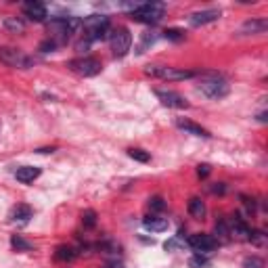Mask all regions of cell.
Segmentation results:
<instances>
[{
	"label": "cell",
	"mask_w": 268,
	"mask_h": 268,
	"mask_svg": "<svg viewBox=\"0 0 268 268\" xmlns=\"http://www.w3.org/2000/svg\"><path fill=\"white\" fill-rule=\"evenodd\" d=\"M197 90L201 92V95H205L207 99H222L229 95V82H226L222 75H218V73H203L201 75V82H199V86Z\"/></svg>",
	"instance_id": "cell-1"
},
{
	"label": "cell",
	"mask_w": 268,
	"mask_h": 268,
	"mask_svg": "<svg viewBox=\"0 0 268 268\" xmlns=\"http://www.w3.org/2000/svg\"><path fill=\"white\" fill-rule=\"evenodd\" d=\"M82 25L80 19H75V17H57L48 23V32L50 36H53V42L59 46V44H65L67 40H69V34H73Z\"/></svg>",
	"instance_id": "cell-2"
},
{
	"label": "cell",
	"mask_w": 268,
	"mask_h": 268,
	"mask_svg": "<svg viewBox=\"0 0 268 268\" xmlns=\"http://www.w3.org/2000/svg\"><path fill=\"white\" fill-rule=\"evenodd\" d=\"M82 28H84V34H86L88 42L103 40L109 34V17H105V15H90V17H86V19L82 21Z\"/></svg>",
	"instance_id": "cell-3"
},
{
	"label": "cell",
	"mask_w": 268,
	"mask_h": 268,
	"mask_svg": "<svg viewBox=\"0 0 268 268\" xmlns=\"http://www.w3.org/2000/svg\"><path fill=\"white\" fill-rule=\"evenodd\" d=\"M147 75H153V78H162L168 82H180V80H191L195 78V71L189 69H178V67H164V65H149L145 69Z\"/></svg>",
	"instance_id": "cell-4"
},
{
	"label": "cell",
	"mask_w": 268,
	"mask_h": 268,
	"mask_svg": "<svg viewBox=\"0 0 268 268\" xmlns=\"http://www.w3.org/2000/svg\"><path fill=\"white\" fill-rule=\"evenodd\" d=\"M0 61L8 67H17V69H30L34 65L32 57H28L23 50H17L11 46H0Z\"/></svg>",
	"instance_id": "cell-5"
},
{
	"label": "cell",
	"mask_w": 268,
	"mask_h": 268,
	"mask_svg": "<svg viewBox=\"0 0 268 268\" xmlns=\"http://www.w3.org/2000/svg\"><path fill=\"white\" fill-rule=\"evenodd\" d=\"M164 4H140L136 8H132L130 11V17L134 21H140V23H149V25H153L157 23L159 19L164 17Z\"/></svg>",
	"instance_id": "cell-6"
},
{
	"label": "cell",
	"mask_w": 268,
	"mask_h": 268,
	"mask_svg": "<svg viewBox=\"0 0 268 268\" xmlns=\"http://www.w3.org/2000/svg\"><path fill=\"white\" fill-rule=\"evenodd\" d=\"M71 71H75L78 75H84V78H90V75H97L100 71V61L95 57H80L73 59V61L67 63Z\"/></svg>",
	"instance_id": "cell-7"
},
{
	"label": "cell",
	"mask_w": 268,
	"mask_h": 268,
	"mask_svg": "<svg viewBox=\"0 0 268 268\" xmlns=\"http://www.w3.org/2000/svg\"><path fill=\"white\" fill-rule=\"evenodd\" d=\"M109 42H111L113 55L115 57H124L130 50V46H132V36H130V32L126 30V28H117V30L111 32Z\"/></svg>",
	"instance_id": "cell-8"
},
{
	"label": "cell",
	"mask_w": 268,
	"mask_h": 268,
	"mask_svg": "<svg viewBox=\"0 0 268 268\" xmlns=\"http://www.w3.org/2000/svg\"><path fill=\"white\" fill-rule=\"evenodd\" d=\"M187 243H189V245L195 249V251H199V254H207V251L216 249V245H218V241L212 237V234H205V233L191 234V237L187 239Z\"/></svg>",
	"instance_id": "cell-9"
},
{
	"label": "cell",
	"mask_w": 268,
	"mask_h": 268,
	"mask_svg": "<svg viewBox=\"0 0 268 268\" xmlns=\"http://www.w3.org/2000/svg\"><path fill=\"white\" fill-rule=\"evenodd\" d=\"M155 97L162 100V105H166V107H172V109H187V107H189L187 99L180 97L178 92H174V90H162V88H157V90H155Z\"/></svg>",
	"instance_id": "cell-10"
},
{
	"label": "cell",
	"mask_w": 268,
	"mask_h": 268,
	"mask_svg": "<svg viewBox=\"0 0 268 268\" xmlns=\"http://www.w3.org/2000/svg\"><path fill=\"white\" fill-rule=\"evenodd\" d=\"M220 19V11L218 8H205V11H197L189 17V23L193 28H199V25H205V23H214Z\"/></svg>",
	"instance_id": "cell-11"
},
{
	"label": "cell",
	"mask_w": 268,
	"mask_h": 268,
	"mask_svg": "<svg viewBox=\"0 0 268 268\" xmlns=\"http://www.w3.org/2000/svg\"><path fill=\"white\" fill-rule=\"evenodd\" d=\"M23 13L32 21H44L46 19V6L42 2H34V0L23 4Z\"/></svg>",
	"instance_id": "cell-12"
},
{
	"label": "cell",
	"mask_w": 268,
	"mask_h": 268,
	"mask_svg": "<svg viewBox=\"0 0 268 268\" xmlns=\"http://www.w3.org/2000/svg\"><path fill=\"white\" fill-rule=\"evenodd\" d=\"M268 30L266 19H249L239 28V36H247V34H264Z\"/></svg>",
	"instance_id": "cell-13"
},
{
	"label": "cell",
	"mask_w": 268,
	"mask_h": 268,
	"mask_svg": "<svg viewBox=\"0 0 268 268\" xmlns=\"http://www.w3.org/2000/svg\"><path fill=\"white\" fill-rule=\"evenodd\" d=\"M176 126H178L180 130H184L187 134H193V136H201V138H209V136H212V134H209L205 128H201L199 124L189 122V120H176Z\"/></svg>",
	"instance_id": "cell-14"
},
{
	"label": "cell",
	"mask_w": 268,
	"mask_h": 268,
	"mask_svg": "<svg viewBox=\"0 0 268 268\" xmlns=\"http://www.w3.org/2000/svg\"><path fill=\"white\" fill-rule=\"evenodd\" d=\"M38 176H40V168H34V166H21V168H17V172H15V178L23 184L34 182Z\"/></svg>",
	"instance_id": "cell-15"
},
{
	"label": "cell",
	"mask_w": 268,
	"mask_h": 268,
	"mask_svg": "<svg viewBox=\"0 0 268 268\" xmlns=\"http://www.w3.org/2000/svg\"><path fill=\"white\" fill-rule=\"evenodd\" d=\"M142 226L151 233H164V231H168V220L166 218H157V216H147L145 220H142Z\"/></svg>",
	"instance_id": "cell-16"
},
{
	"label": "cell",
	"mask_w": 268,
	"mask_h": 268,
	"mask_svg": "<svg viewBox=\"0 0 268 268\" xmlns=\"http://www.w3.org/2000/svg\"><path fill=\"white\" fill-rule=\"evenodd\" d=\"M189 214L193 216V218H203L205 216V203L201 201L199 197H193L191 201H189Z\"/></svg>",
	"instance_id": "cell-17"
},
{
	"label": "cell",
	"mask_w": 268,
	"mask_h": 268,
	"mask_svg": "<svg viewBox=\"0 0 268 268\" xmlns=\"http://www.w3.org/2000/svg\"><path fill=\"white\" fill-rule=\"evenodd\" d=\"M32 207L30 205H17V207H13V212H11V218L13 220H21V222H25V220H30L32 218Z\"/></svg>",
	"instance_id": "cell-18"
},
{
	"label": "cell",
	"mask_w": 268,
	"mask_h": 268,
	"mask_svg": "<svg viewBox=\"0 0 268 268\" xmlns=\"http://www.w3.org/2000/svg\"><path fill=\"white\" fill-rule=\"evenodd\" d=\"M4 28L13 34H23L25 32V23L19 19V17H6L4 19Z\"/></svg>",
	"instance_id": "cell-19"
},
{
	"label": "cell",
	"mask_w": 268,
	"mask_h": 268,
	"mask_svg": "<svg viewBox=\"0 0 268 268\" xmlns=\"http://www.w3.org/2000/svg\"><path fill=\"white\" fill-rule=\"evenodd\" d=\"M155 34H151V32H145V34H142V38H140V44L136 46V53L138 55H142V53H145V50L151 46V44H153V42H155Z\"/></svg>",
	"instance_id": "cell-20"
},
{
	"label": "cell",
	"mask_w": 268,
	"mask_h": 268,
	"mask_svg": "<svg viewBox=\"0 0 268 268\" xmlns=\"http://www.w3.org/2000/svg\"><path fill=\"white\" fill-rule=\"evenodd\" d=\"M55 258L57 260H61V262H69V260H73L75 258V251H73V247H67V245H61L57 249V254H55Z\"/></svg>",
	"instance_id": "cell-21"
},
{
	"label": "cell",
	"mask_w": 268,
	"mask_h": 268,
	"mask_svg": "<svg viewBox=\"0 0 268 268\" xmlns=\"http://www.w3.org/2000/svg\"><path fill=\"white\" fill-rule=\"evenodd\" d=\"M11 245L17 251H30L32 249V243H28L23 237H19V234H13V237H11Z\"/></svg>",
	"instance_id": "cell-22"
},
{
	"label": "cell",
	"mask_w": 268,
	"mask_h": 268,
	"mask_svg": "<svg viewBox=\"0 0 268 268\" xmlns=\"http://www.w3.org/2000/svg\"><path fill=\"white\" fill-rule=\"evenodd\" d=\"M128 155L134 159V162H140V164H147L151 155L147 153V151H142V149H128Z\"/></svg>",
	"instance_id": "cell-23"
},
{
	"label": "cell",
	"mask_w": 268,
	"mask_h": 268,
	"mask_svg": "<svg viewBox=\"0 0 268 268\" xmlns=\"http://www.w3.org/2000/svg\"><path fill=\"white\" fill-rule=\"evenodd\" d=\"M189 266H191V268H209V260H207L205 256L197 254V256H193V258L189 260Z\"/></svg>",
	"instance_id": "cell-24"
},
{
	"label": "cell",
	"mask_w": 268,
	"mask_h": 268,
	"mask_svg": "<svg viewBox=\"0 0 268 268\" xmlns=\"http://www.w3.org/2000/svg\"><path fill=\"white\" fill-rule=\"evenodd\" d=\"M243 268H264V260L258 256H249L243 260Z\"/></svg>",
	"instance_id": "cell-25"
},
{
	"label": "cell",
	"mask_w": 268,
	"mask_h": 268,
	"mask_svg": "<svg viewBox=\"0 0 268 268\" xmlns=\"http://www.w3.org/2000/svg\"><path fill=\"white\" fill-rule=\"evenodd\" d=\"M164 38L172 40V42H180V40H184V32H182V30H176V28L166 30V32H164Z\"/></svg>",
	"instance_id": "cell-26"
},
{
	"label": "cell",
	"mask_w": 268,
	"mask_h": 268,
	"mask_svg": "<svg viewBox=\"0 0 268 268\" xmlns=\"http://www.w3.org/2000/svg\"><path fill=\"white\" fill-rule=\"evenodd\" d=\"M82 220H84V226H88V229H92V226L97 224V214L92 212V209H86V212L82 214Z\"/></svg>",
	"instance_id": "cell-27"
},
{
	"label": "cell",
	"mask_w": 268,
	"mask_h": 268,
	"mask_svg": "<svg viewBox=\"0 0 268 268\" xmlns=\"http://www.w3.org/2000/svg\"><path fill=\"white\" fill-rule=\"evenodd\" d=\"M149 207L151 209H155V212H162V209L166 207V201L159 197V195H155V197H151L149 199Z\"/></svg>",
	"instance_id": "cell-28"
},
{
	"label": "cell",
	"mask_w": 268,
	"mask_h": 268,
	"mask_svg": "<svg viewBox=\"0 0 268 268\" xmlns=\"http://www.w3.org/2000/svg\"><path fill=\"white\" fill-rule=\"evenodd\" d=\"M216 234H220L222 239H229L231 237V231H229V224H226V220H220L216 224Z\"/></svg>",
	"instance_id": "cell-29"
},
{
	"label": "cell",
	"mask_w": 268,
	"mask_h": 268,
	"mask_svg": "<svg viewBox=\"0 0 268 268\" xmlns=\"http://www.w3.org/2000/svg\"><path fill=\"white\" fill-rule=\"evenodd\" d=\"M264 239H266V234H264V233H260V231H251V233H249V237H247V241L256 243V245H262Z\"/></svg>",
	"instance_id": "cell-30"
},
{
	"label": "cell",
	"mask_w": 268,
	"mask_h": 268,
	"mask_svg": "<svg viewBox=\"0 0 268 268\" xmlns=\"http://www.w3.org/2000/svg\"><path fill=\"white\" fill-rule=\"evenodd\" d=\"M57 44H55V42L53 40H46V42H42V44H40V50H42V53H50V50H53Z\"/></svg>",
	"instance_id": "cell-31"
},
{
	"label": "cell",
	"mask_w": 268,
	"mask_h": 268,
	"mask_svg": "<svg viewBox=\"0 0 268 268\" xmlns=\"http://www.w3.org/2000/svg\"><path fill=\"white\" fill-rule=\"evenodd\" d=\"M243 203H245V207L249 209V212H254V209H256V203H254V199H249V197H243Z\"/></svg>",
	"instance_id": "cell-32"
},
{
	"label": "cell",
	"mask_w": 268,
	"mask_h": 268,
	"mask_svg": "<svg viewBox=\"0 0 268 268\" xmlns=\"http://www.w3.org/2000/svg\"><path fill=\"white\" fill-rule=\"evenodd\" d=\"M197 174H199V176H207V174H209V166H205V164L199 166V168H197Z\"/></svg>",
	"instance_id": "cell-33"
}]
</instances>
